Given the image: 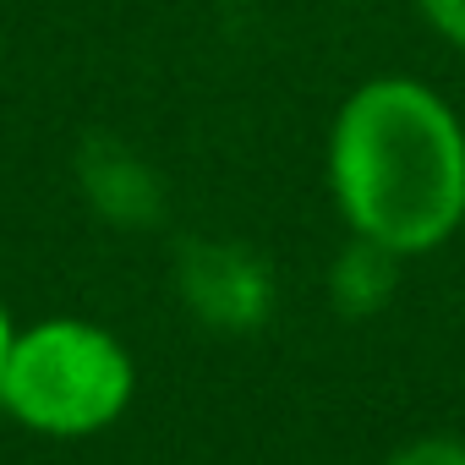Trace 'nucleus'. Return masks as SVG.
<instances>
[{"label":"nucleus","instance_id":"nucleus-3","mask_svg":"<svg viewBox=\"0 0 465 465\" xmlns=\"http://www.w3.org/2000/svg\"><path fill=\"white\" fill-rule=\"evenodd\" d=\"M197 285V302L208 307V312H219V318H252L258 312V302H263V291H258V280H252V269L242 263V258H219V252H208V258H197V274H192Z\"/></svg>","mask_w":465,"mask_h":465},{"label":"nucleus","instance_id":"nucleus-2","mask_svg":"<svg viewBox=\"0 0 465 465\" xmlns=\"http://www.w3.org/2000/svg\"><path fill=\"white\" fill-rule=\"evenodd\" d=\"M132 394L126 351L94 323H45L12 340L0 367V400L39 432L83 438L121 416Z\"/></svg>","mask_w":465,"mask_h":465},{"label":"nucleus","instance_id":"nucleus-1","mask_svg":"<svg viewBox=\"0 0 465 465\" xmlns=\"http://www.w3.org/2000/svg\"><path fill=\"white\" fill-rule=\"evenodd\" d=\"M334 197L367 242L427 252L465 219V137L421 83H367L334 121Z\"/></svg>","mask_w":465,"mask_h":465},{"label":"nucleus","instance_id":"nucleus-4","mask_svg":"<svg viewBox=\"0 0 465 465\" xmlns=\"http://www.w3.org/2000/svg\"><path fill=\"white\" fill-rule=\"evenodd\" d=\"M389 263H394V252L361 236V247L340 263V280H334V285H340V296H345L356 312L378 307V302H383V291H389V280H394V269H389Z\"/></svg>","mask_w":465,"mask_h":465},{"label":"nucleus","instance_id":"nucleus-7","mask_svg":"<svg viewBox=\"0 0 465 465\" xmlns=\"http://www.w3.org/2000/svg\"><path fill=\"white\" fill-rule=\"evenodd\" d=\"M6 351H12V329H6V312H0V367H6Z\"/></svg>","mask_w":465,"mask_h":465},{"label":"nucleus","instance_id":"nucleus-6","mask_svg":"<svg viewBox=\"0 0 465 465\" xmlns=\"http://www.w3.org/2000/svg\"><path fill=\"white\" fill-rule=\"evenodd\" d=\"M416 6L427 12V23H432L443 39L465 45V0H416Z\"/></svg>","mask_w":465,"mask_h":465},{"label":"nucleus","instance_id":"nucleus-5","mask_svg":"<svg viewBox=\"0 0 465 465\" xmlns=\"http://www.w3.org/2000/svg\"><path fill=\"white\" fill-rule=\"evenodd\" d=\"M389 465H465V443H454V438H421V443L400 449Z\"/></svg>","mask_w":465,"mask_h":465}]
</instances>
